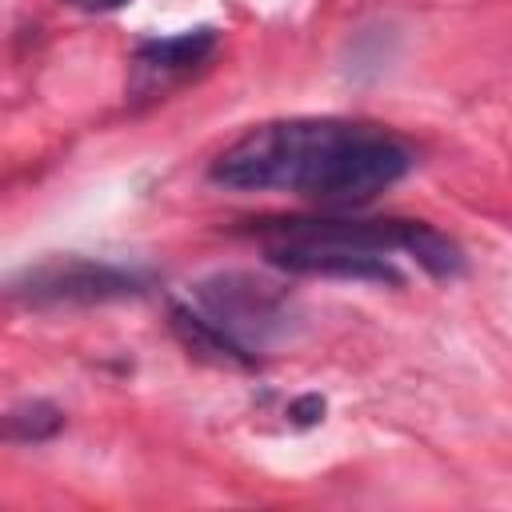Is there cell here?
Wrapping results in <instances>:
<instances>
[{
  "label": "cell",
  "instance_id": "6da1fadb",
  "mask_svg": "<svg viewBox=\"0 0 512 512\" xmlns=\"http://www.w3.org/2000/svg\"><path fill=\"white\" fill-rule=\"evenodd\" d=\"M344 120H268L248 128L232 140L208 168V176L232 192H296L304 188L308 172L336 140Z\"/></svg>",
  "mask_w": 512,
  "mask_h": 512
},
{
  "label": "cell",
  "instance_id": "7a4b0ae2",
  "mask_svg": "<svg viewBox=\"0 0 512 512\" xmlns=\"http://www.w3.org/2000/svg\"><path fill=\"white\" fill-rule=\"evenodd\" d=\"M408 168H412V156L396 136L372 124L344 120L336 140L324 148V156L308 172L300 196L332 212H352L372 204L396 180H404Z\"/></svg>",
  "mask_w": 512,
  "mask_h": 512
},
{
  "label": "cell",
  "instance_id": "3957f363",
  "mask_svg": "<svg viewBox=\"0 0 512 512\" xmlns=\"http://www.w3.org/2000/svg\"><path fill=\"white\" fill-rule=\"evenodd\" d=\"M148 276L136 268H120L88 256H48L40 264L20 268L8 280V296L24 304H104L120 296L144 292Z\"/></svg>",
  "mask_w": 512,
  "mask_h": 512
},
{
  "label": "cell",
  "instance_id": "277c9868",
  "mask_svg": "<svg viewBox=\"0 0 512 512\" xmlns=\"http://www.w3.org/2000/svg\"><path fill=\"white\" fill-rule=\"evenodd\" d=\"M196 308L232 332L244 348H264L288 328V296L248 272H216L192 288Z\"/></svg>",
  "mask_w": 512,
  "mask_h": 512
},
{
  "label": "cell",
  "instance_id": "5b68a950",
  "mask_svg": "<svg viewBox=\"0 0 512 512\" xmlns=\"http://www.w3.org/2000/svg\"><path fill=\"white\" fill-rule=\"evenodd\" d=\"M268 264L296 276H328V280H368V284H404L396 264L384 252L336 244V240H272L264 244Z\"/></svg>",
  "mask_w": 512,
  "mask_h": 512
},
{
  "label": "cell",
  "instance_id": "8992f818",
  "mask_svg": "<svg viewBox=\"0 0 512 512\" xmlns=\"http://www.w3.org/2000/svg\"><path fill=\"white\" fill-rule=\"evenodd\" d=\"M216 52V32L212 28H188L164 40H148L132 56V92L136 96H156L192 76L208 56Z\"/></svg>",
  "mask_w": 512,
  "mask_h": 512
},
{
  "label": "cell",
  "instance_id": "52a82bcc",
  "mask_svg": "<svg viewBox=\"0 0 512 512\" xmlns=\"http://www.w3.org/2000/svg\"><path fill=\"white\" fill-rule=\"evenodd\" d=\"M172 332L180 336V344L192 352V356H200V360H208V364H220V368H256V352L252 348H244L232 332H224L212 316H204L200 308H192V304H172Z\"/></svg>",
  "mask_w": 512,
  "mask_h": 512
},
{
  "label": "cell",
  "instance_id": "ba28073f",
  "mask_svg": "<svg viewBox=\"0 0 512 512\" xmlns=\"http://www.w3.org/2000/svg\"><path fill=\"white\" fill-rule=\"evenodd\" d=\"M404 252L436 280H452L464 272V248L444 236L440 228L424 224V220H408V236H404Z\"/></svg>",
  "mask_w": 512,
  "mask_h": 512
},
{
  "label": "cell",
  "instance_id": "9c48e42d",
  "mask_svg": "<svg viewBox=\"0 0 512 512\" xmlns=\"http://www.w3.org/2000/svg\"><path fill=\"white\" fill-rule=\"evenodd\" d=\"M64 428V412L52 400H20L4 416V436L12 444H44Z\"/></svg>",
  "mask_w": 512,
  "mask_h": 512
},
{
  "label": "cell",
  "instance_id": "30bf717a",
  "mask_svg": "<svg viewBox=\"0 0 512 512\" xmlns=\"http://www.w3.org/2000/svg\"><path fill=\"white\" fill-rule=\"evenodd\" d=\"M68 4L80 8V12H112V8H120L128 0H68Z\"/></svg>",
  "mask_w": 512,
  "mask_h": 512
}]
</instances>
